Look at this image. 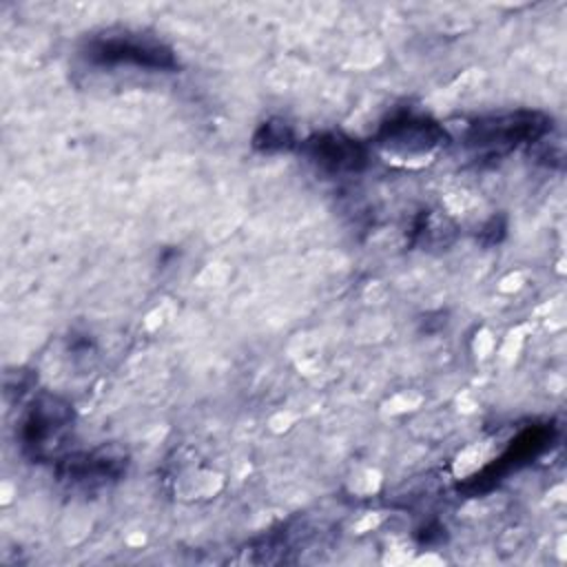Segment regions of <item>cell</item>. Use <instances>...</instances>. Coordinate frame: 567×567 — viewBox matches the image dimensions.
Returning a JSON list of instances; mask_svg holds the SVG:
<instances>
[{
  "instance_id": "cell-2",
  "label": "cell",
  "mask_w": 567,
  "mask_h": 567,
  "mask_svg": "<svg viewBox=\"0 0 567 567\" xmlns=\"http://www.w3.org/2000/svg\"><path fill=\"white\" fill-rule=\"evenodd\" d=\"M73 410L58 396L42 394L31 403V410L22 423V443L35 456L51 454L62 443L66 427L71 425Z\"/></svg>"
},
{
  "instance_id": "cell-5",
  "label": "cell",
  "mask_w": 567,
  "mask_h": 567,
  "mask_svg": "<svg viewBox=\"0 0 567 567\" xmlns=\"http://www.w3.org/2000/svg\"><path fill=\"white\" fill-rule=\"evenodd\" d=\"M306 153L321 168L332 173H352L365 166L368 153L359 140H352L341 133H321L308 140Z\"/></svg>"
},
{
  "instance_id": "cell-3",
  "label": "cell",
  "mask_w": 567,
  "mask_h": 567,
  "mask_svg": "<svg viewBox=\"0 0 567 567\" xmlns=\"http://www.w3.org/2000/svg\"><path fill=\"white\" fill-rule=\"evenodd\" d=\"M445 142L443 128L416 115H401L383 124L379 133V144L399 155H425Z\"/></svg>"
},
{
  "instance_id": "cell-4",
  "label": "cell",
  "mask_w": 567,
  "mask_h": 567,
  "mask_svg": "<svg viewBox=\"0 0 567 567\" xmlns=\"http://www.w3.org/2000/svg\"><path fill=\"white\" fill-rule=\"evenodd\" d=\"M93 55L104 62H133L148 69H171L175 66L173 53L151 40L133 35H111L93 44Z\"/></svg>"
},
{
  "instance_id": "cell-6",
  "label": "cell",
  "mask_w": 567,
  "mask_h": 567,
  "mask_svg": "<svg viewBox=\"0 0 567 567\" xmlns=\"http://www.w3.org/2000/svg\"><path fill=\"white\" fill-rule=\"evenodd\" d=\"M122 470H124V458L106 450L69 454L58 467L60 476L71 483H104L109 478L120 476Z\"/></svg>"
},
{
  "instance_id": "cell-7",
  "label": "cell",
  "mask_w": 567,
  "mask_h": 567,
  "mask_svg": "<svg viewBox=\"0 0 567 567\" xmlns=\"http://www.w3.org/2000/svg\"><path fill=\"white\" fill-rule=\"evenodd\" d=\"M292 142V131L284 122H264L255 135V146L264 151L286 148Z\"/></svg>"
},
{
  "instance_id": "cell-1",
  "label": "cell",
  "mask_w": 567,
  "mask_h": 567,
  "mask_svg": "<svg viewBox=\"0 0 567 567\" xmlns=\"http://www.w3.org/2000/svg\"><path fill=\"white\" fill-rule=\"evenodd\" d=\"M549 117L538 111H516L496 117L476 120L465 140L470 146L489 151H509L523 142L540 140L549 131Z\"/></svg>"
}]
</instances>
